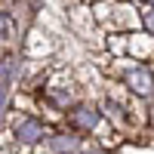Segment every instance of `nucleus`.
Returning a JSON list of instances; mask_svg holds the SVG:
<instances>
[{"label":"nucleus","mask_w":154,"mask_h":154,"mask_svg":"<svg viewBox=\"0 0 154 154\" xmlns=\"http://www.w3.org/2000/svg\"><path fill=\"white\" fill-rule=\"evenodd\" d=\"M120 80L123 86L130 89L133 96L139 99H154V71L148 65H133V68H126L120 74Z\"/></svg>","instance_id":"nucleus-1"},{"label":"nucleus","mask_w":154,"mask_h":154,"mask_svg":"<svg viewBox=\"0 0 154 154\" xmlns=\"http://www.w3.org/2000/svg\"><path fill=\"white\" fill-rule=\"evenodd\" d=\"M68 120H71L74 130H80V133H93L96 126H99V120H102V111L93 108V105H74L71 114H68Z\"/></svg>","instance_id":"nucleus-2"},{"label":"nucleus","mask_w":154,"mask_h":154,"mask_svg":"<svg viewBox=\"0 0 154 154\" xmlns=\"http://www.w3.org/2000/svg\"><path fill=\"white\" fill-rule=\"evenodd\" d=\"M43 136H49V130H46L37 117H22V120L16 123V139H19V142H25V145L40 142Z\"/></svg>","instance_id":"nucleus-3"},{"label":"nucleus","mask_w":154,"mask_h":154,"mask_svg":"<svg viewBox=\"0 0 154 154\" xmlns=\"http://www.w3.org/2000/svg\"><path fill=\"white\" fill-rule=\"evenodd\" d=\"M126 49H130V56L136 59H148L154 56V37H142V34H126Z\"/></svg>","instance_id":"nucleus-4"},{"label":"nucleus","mask_w":154,"mask_h":154,"mask_svg":"<svg viewBox=\"0 0 154 154\" xmlns=\"http://www.w3.org/2000/svg\"><path fill=\"white\" fill-rule=\"evenodd\" d=\"M49 145H53V151L74 154L77 148H80V139H77V136H53V139H49Z\"/></svg>","instance_id":"nucleus-5"},{"label":"nucleus","mask_w":154,"mask_h":154,"mask_svg":"<svg viewBox=\"0 0 154 154\" xmlns=\"http://www.w3.org/2000/svg\"><path fill=\"white\" fill-rule=\"evenodd\" d=\"M105 114H108V117H111L114 123H120V126H123V120H126L123 105H120V102H114V99H108V102H105Z\"/></svg>","instance_id":"nucleus-6"},{"label":"nucleus","mask_w":154,"mask_h":154,"mask_svg":"<svg viewBox=\"0 0 154 154\" xmlns=\"http://www.w3.org/2000/svg\"><path fill=\"white\" fill-rule=\"evenodd\" d=\"M139 25L145 28V34H148V37H154V6H148L142 16H139Z\"/></svg>","instance_id":"nucleus-7"},{"label":"nucleus","mask_w":154,"mask_h":154,"mask_svg":"<svg viewBox=\"0 0 154 154\" xmlns=\"http://www.w3.org/2000/svg\"><path fill=\"white\" fill-rule=\"evenodd\" d=\"M9 34H12V19L9 16H0V40L9 37Z\"/></svg>","instance_id":"nucleus-8"},{"label":"nucleus","mask_w":154,"mask_h":154,"mask_svg":"<svg viewBox=\"0 0 154 154\" xmlns=\"http://www.w3.org/2000/svg\"><path fill=\"white\" fill-rule=\"evenodd\" d=\"M139 3H148V6H154V0H139Z\"/></svg>","instance_id":"nucleus-9"},{"label":"nucleus","mask_w":154,"mask_h":154,"mask_svg":"<svg viewBox=\"0 0 154 154\" xmlns=\"http://www.w3.org/2000/svg\"><path fill=\"white\" fill-rule=\"evenodd\" d=\"M96 154H105V151H96Z\"/></svg>","instance_id":"nucleus-10"}]
</instances>
